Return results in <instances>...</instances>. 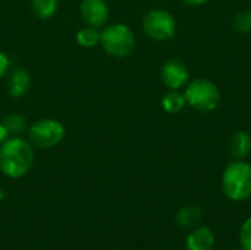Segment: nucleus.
Returning <instances> with one entry per match:
<instances>
[{
	"mask_svg": "<svg viewBox=\"0 0 251 250\" xmlns=\"http://www.w3.org/2000/svg\"><path fill=\"white\" fill-rule=\"evenodd\" d=\"M34 146L22 137H9L0 146V171L12 180L25 177L34 167Z\"/></svg>",
	"mask_w": 251,
	"mask_h": 250,
	"instance_id": "obj_1",
	"label": "nucleus"
},
{
	"mask_svg": "<svg viewBox=\"0 0 251 250\" xmlns=\"http://www.w3.org/2000/svg\"><path fill=\"white\" fill-rule=\"evenodd\" d=\"M222 192L232 202H244L251 197V164L234 159L222 172Z\"/></svg>",
	"mask_w": 251,
	"mask_h": 250,
	"instance_id": "obj_2",
	"label": "nucleus"
},
{
	"mask_svg": "<svg viewBox=\"0 0 251 250\" xmlns=\"http://www.w3.org/2000/svg\"><path fill=\"white\" fill-rule=\"evenodd\" d=\"M100 44L109 56L124 59L128 57L135 49V34L129 25L124 22H115L101 29Z\"/></svg>",
	"mask_w": 251,
	"mask_h": 250,
	"instance_id": "obj_3",
	"label": "nucleus"
},
{
	"mask_svg": "<svg viewBox=\"0 0 251 250\" xmlns=\"http://www.w3.org/2000/svg\"><path fill=\"white\" fill-rule=\"evenodd\" d=\"M184 97L190 108L197 112H213L221 103L219 87L207 78L190 80L184 87Z\"/></svg>",
	"mask_w": 251,
	"mask_h": 250,
	"instance_id": "obj_4",
	"label": "nucleus"
},
{
	"mask_svg": "<svg viewBox=\"0 0 251 250\" xmlns=\"http://www.w3.org/2000/svg\"><path fill=\"white\" fill-rule=\"evenodd\" d=\"M28 133V141L37 147V149H53L59 146L65 139V127L60 121L53 118H41L35 121L29 128Z\"/></svg>",
	"mask_w": 251,
	"mask_h": 250,
	"instance_id": "obj_5",
	"label": "nucleus"
},
{
	"mask_svg": "<svg viewBox=\"0 0 251 250\" xmlns=\"http://www.w3.org/2000/svg\"><path fill=\"white\" fill-rule=\"evenodd\" d=\"M143 31L154 41L172 40L176 34V19L166 9H151L143 18Z\"/></svg>",
	"mask_w": 251,
	"mask_h": 250,
	"instance_id": "obj_6",
	"label": "nucleus"
},
{
	"mask_svg": "<svg viewBox=\"0 0 251 250\" xmlns=\"http://www.w3.org/2000/svg\"><path fill=\"white\" fill-rule=\"evenodd\" d=\"M160 80L168 90H182L190 81V69L179 59H169L160 68Z\"/></svg>",
	"mask_w": 251,
	"mask_h": 250,
	"instance_id": "obj_7",
	"label": "nucleus"
},
{
	"mask_svg": "<svg viewBox=\"0 0 251 250\" xmlns=\"http://www.w3.org/2000/svg\"><path fill=\"white\" fill-rule=\"evenodd\" d=\"M79 16L85 25L103 28L110 16L109 4L106 0H81Z\"/></svg>",
	"mask_w": 251,
	"mask_h": 250,
	"instance_id": "obj_8",
	"label": "nucleus"
},
{
	"mask_svg": "<svg viewBox=\"0 0 251 250\" xmlns=\"http://www.w3.org/2000/svg\"><path fill=\"white\" fill-rule=\"evenodd\" d=\"M31 88V75L28 69L22 66H16L9 69L6 74V90L10 97L21 99L24 97Z\"/></svg>",
	"mask_w": 251,
	"mask_h": 250,
	"instance_id": "obj_9",
	"label": "nucleus"
},
{
	"mask_svg": "<svg viewBox=\"0 0 251 250\" xmlns=\"http://www.w3.org/2000/svg\"><path fill=\"white\" fill-rule=\"evenodd\" d=\"M215 233L209 227H196L185 240L187 250H212L215 246Z\"/></svg>",
	"mask_w": 251,
	"mask_h": 250,
	"instance_id": "obj_10",
	"label": "nucleus"
},
{
	"mask_svg": "<svg viewBox=\"0 0 251 250\" xmlns=\"http://www.w3.org/2000/svg\"><path fill=\"white\" fill-rule=\"evenodd\" d=\"M228 153L232 159H246L251 153V136L247 131H235L228 140Z\"/></svg>",
	"mask_w": 251,
	"mask_h": 250,
	"instance_id": "obj_11",
	"label": "nucleus"
},
{
	"mask_svg": "<svg viewBox=\"0 0 251 250\" xmlns=\"http://www.w3.org/2000/svg\"><path fill=\"white\" fill-rule=\"evenodd\" d=\"M201 220H203V211L199 205L194 203L181 206L175 215V222L181 228H194L201 222Z\"/></svg>",
	"mask_w": 251,
	"mask_h": 250,
	"instance_id": "obj_12",
	"label": "nucleus"
},
{
	"mask_svg": "<svg viewBox=\"0 0 251 250\" xmlns=\"http://www.w3.org/2000/svg\"><path fill=\"white\" fill-rule=\"evenodd\" d=\"M160 105L166 113L175 115L185 109L187 102H185L184 93H181L179 90H168V93H165V96L162 97Z\"/></svg>",
	"mask_w": 251,
	"mask_h": 250,
	"instance_id": "obj_13",
	"label": "nucleus"
},
{
	"mask_svg": "<svg viewBox=\"0 0 251 250\" xmlns=\"http://www.w3.org/2000/svg\"><path fill=\"white\" fill-rule=\"evenodd\" d=\"M31 12L43 21L51 19L59 10V0H29Z\"/></svg>",
	"mask_w": 251,
	"mask_h": 250,
	"instance_id": "obj_14",
	"label": "nucleus"
},
{
	"mask_svg": "<svg viewBox=\"0 0 251 250\" xmlns=\"http://www.w3.org/2000/svg\"><path fill=\"white\" fill-rule=\"evenodd\" d=\"M100 32H101L100 28L85 25L76 31L75 40H76L78 46H81L84 49H93L97 44H100Z\"/></svg>",
	"mask_w": 251,
	"mask_h": 250,
	"instance_id": "obj_15",
	"label": "nucleus"
},
{
	"mask_svg": "<svg viewBox=\"0 0 251 250\" xmlns=\"http://www.w3.org/2000/svg\"><path fill=\"white\" fill-rule=\"evenodd\" d=\"M1 124L4 125V128H6V131L9 133L10 137H21L28 130L26 119L21 113H7L3 118Z\"/></svg>",
	"mask_w": 251,
	"mask_h": 250,
	"instance_id": "obj_16",
	"label": "nucleus"
},
{
	"mask_svg": "<svg viewBox=\"0 0 251 250\" xmlns=\"http://www.w3.org/2000/svg\"><path fill=\"white\" fill-rule=\"evenodd\" d=\"M232 28L238 34H250L251 32V9H244L238 12L232 19Z\"/></svg>",
	"mask_w": 251,
	"mask_h": 250,
	"instance_id": "obj_17",
	"label": "nucleus"
},
{
	"mask_svg": "<svg viewBox=\"0 0 251 250\" xmlns=\"http://www.w3.org/2000/svg\"><path fill=\"white\" fill-rule=\"evenodd\" d=\"M240 246L241 250H251V217L243 222L240 228Z\"/></svg>",
	"mask_w": 251,
	"mask_h": 250,
	"instance_id": "obj_18",
	"label": "nucleus"
},
{
	"mask_svg": "<svg viewBox=\"0 0 251 250\" xmlns=\"http://www.w3.org/2000/svg\"><path fill=\"white\" fill-rule=\"evenodd\" d=\"M9 69H10V59L3 50H0V78H4Z\"/></svg>",
	"mask_w": 251,
	"mask_h": 250,
	"instance_id": "obj_19",
	"label": "nucleus"
},
{
	"mask_svg": "<svg viewBox=\"0 0 251 250\" xmlns=\"http://www.w3.org/2000/svg\"><path fill=\"white\" fill-rule=\"evenodd\" d=\"M10 136H9V133L6 131V128H4V125L1 124V121H0V146L9 139Z\"/></svg>",
	"mask_w": 251,
	"mask_h": 250,
	"instance_id": "obj_20",
	"label": "nucleus"
},
{
	"mask_svg": "<svg viewBox=\"0 0 251 250\" xmlns=\"http://www.w3.org/2000/svg\"><path fill=\"white\" fill-rule=\"evenodd\" d=\"M182 3H185V4H188V6H194V7H197V6H203V4H206L209 0H181Z\"/></svg>",
	"mask_w": 251,
	"mask_h": 250,
	"instance_id": "obj_21",
	"label": "nucleus"
}]
</instances>
